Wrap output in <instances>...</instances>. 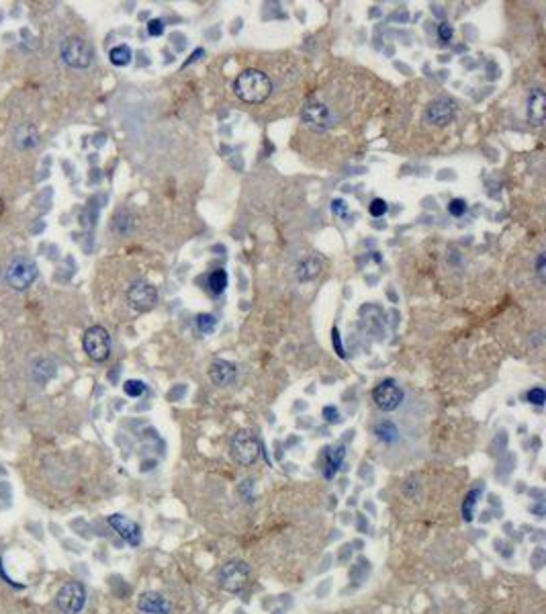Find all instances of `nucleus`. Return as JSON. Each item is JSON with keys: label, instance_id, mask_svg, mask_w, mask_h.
Segmentation results:
<instances>
[{"label": "nucleus", "instance_id": "8", "mask_svg": "<svg viewBox=\"0 0 546 614\" xmlns=\"http://www.w3.org/2000/svg\"><path fill=\"white\" fill-rule=\"evenodd\" d=\"M373 399L377 403V408L382 410V412H393L397 410L403 401V391L397 387V383L393 379H385L382 383H379L373 391Z\"/></svg>", "mask_w": 546, "mask_h": 614}, {"label": "nucleus", "instance_id": "10", "mask_svg": "<svg viewBox=\"0 0 546 614\" xmlns=\"http://www.w3.org/2000/svg\"><path fill=\"white\" fill-rule=\"evenodd\" d=\"M127 299L137 312H148L158 301V291L148 281H135L127 289Z\"/></svg>", "mask_w": 546, "mask_h": 614}, {"label": "nucleus", "instance_id": "34", "mask_svg": "<svg viewBox=\"0 0 546 614\" xmlns=\"http://www.w3.org/2000/svg\"><path fill=\"white\" fill-rule=\"evenodd\" d=\"M545 559H546L545 549H536V551H534V555H532V565H534V569H540V567L545 565Z\"/></svg>", "mask_w": 546, "mask_h": 614}, {"label": "nucleus", "instance_id": "13", "mask_svg": "<svg viewBox=\"0 0 546 614\" xmlns=\"http://www.w3.org/2000/svg\"><path fill=\"white\" fill-rule=\"evenodd\" d=\"M426 119L430 123H434V125H438V127L448 125L454 119L452 102H448V100H434V102H430L428 109H426Z\"/></svg>", "mask_w": 546, "mask_h": 614}, {"label": "nucleus", "instance_id": "15", "mask_svg": "<svg viewBox=\"0 0 546 614\" xmlns=\"http://www.w3.org/2000/svg\"><path fill=\"white\" fill-rule=\"evenodd\" d=\"M209 377L219 387H228V385H232L235 381L237 369L232 363H228V361H215L213 365L209 366Z\"/></svg>", "mask_w": 546, "mask_h": 614}, {"label": "nucleus", "instance_id": "6", "mask_svg": "<svg viewBox=\"0 0 546 614\" xmlns=\"http://www.w3.org/2000/svg\"><path fill=\"white\" fill-rule=\"evenodd\" d=\"M62 58L68 66L84 70L92 64V48L84 41L82 37H68L62 43Z\"/></svg>", "mask_w": 546, "mask_h": 614}, {"label": "nucleus", "instance_id": "23", "mask_svg": "<svg viewBox=\"0 0 546 614\" xmlns=\"http://www.w3.org/2000/svg\"><path fill=\"white\" fill-rule=\"evenodd\" d=\"M207 285H209L211 293L221 295V293L225 291V287H228V272H225V270H221V268H219V270H213V272L209 275Z\"/></svg>", "mask_w": 546, "mask_h": 614}, {"label": "nucleus", "instance_id": "2", "mask_svg": "<svg viewBox=\"0 0 546 614\" xmlns=\"http://www.w3.org/2000/svg\"><path fill=\"white\" fill-rule=\"evenodd\" d=\"M250 576H252V569L246 561H230L219 569L217 580L225 592L240 594L248 588Z\"/></svg>", "mask_w": 546, "mask_h": 614}, {"label": "nucleus", "instance_id": "1", "mask_svg": "<svg viewBox=\"0 0 546 614\" xmlns=\"http://www.w3.org/2000/svg\"><path fill=\"white\" fill-rule=\"evenodd\" d=\"M233 90L244 102L260 105V102H264L270 97L272 83H270V78L266 76L264 72L250 68V70H244L242 74H237V78L233 83Z\"/></svg>", "mask_w": 546, "mask_h": 614}, {"label": "nucleus", "instance_id": "14", "mask_svg": "<svg viewBox=\"0 0 546 614\" xmlns=\"http://www.w3.org/2000/svg\"><path fill=\"white\" fill-rule=\"evenodd\" d=\"M344 457H346V448H344V445H336V447L323 448V455H321L323 467H321V469H323V477H326V480H331V477L338 473V469H340V465H342Z\"/></svg>", "mask_w": 546, "mask_h": 614}, {"label": "nucleus", "instance_id": "27", "mask_svg": "<svg viewBox=\"0 0 546 614\" xmlns=\"http://www.w3.org/2000/svg\"><path fill=\"white\" fill-rule=\"evenodd\" d=\"M389 211V205H387V201L382 199H373V203L368 205V213L373 217H382L385 213Z\"/></svg>", "mask_w": 546, "mask_h": 614}, {"label": "nucleus", "instance_id": "3", "mask_svg": "<svg viewBox=\"0 0 546 614\" xmlns=\"http://www.w3.org/2000/svg\"><path fill=\"white\" fill-rule=\"evenodd\" d=\"M260 440L252 430H237L232 438V457L240 465H254L260 457Z\"/></svg>", "mask_w": 546, "mask_h": 614}, {"label": "nucleus", "instance_id": "21", "mask_svg": "<svg viewBox=\"0 0 546 614\" xmlns=\"http://www.w3.org/2000/svg\"><path fill=\"white\" fill-rule=\"evenodd\" d=\"M481 492H483V487H473L466 496H464L463 499V518L464 522H471L473 518H475V506H477V499L481 498Z\"/></svg>", "mask_w": 546, "mask_h": 614}, {"label": "nucleus", "instance_id": "36", "mask_svg": "<svg viewBox=\"0 0 546 614\" xmlns=\"http://www.w3.org/2000/svg\"><path fill=\"white\" fill-rule=\"evenodd\" d=\"M545 254H538V258H536V272H538V279L545 282Z\"/></svg>", "mask_w": 546, "mask_h": 614}, {"label": "nucleus", "instance_id": "35", "mask_svg": "<svg viewBox=\"0 0 546 614\" xmlns=\"http://www.w3.org/2000/svg\"><path fill=\"white\" fill-rule=\"evenodd\" d=\"M452 27L448 25V23H442V25H438V35H440V39L442 41H450L452 39Z\"/></svg>", "mask_w": 546, "mask_h": 614}, {"label": "nucleus", "instance_id": "30", "mask_svg": "<svg viewBox=\"0 0 546 614\" xmlns=\"http://www.w3.org/2000/svg\"><path fill=\"white\" fill-rule=\"evenodd\" d=\"M331 344H333V350L340 359L346 356V350H344V344H342V338H340V330L338 328H331Z\"/></svg>", "mask_w": 546, "mask_h": 614}, {"label": "nucleus", "instance_id": "18", "mask_svg": "<svg viewBox=\"0 0 546 614\" xmlns=\"http://www.w3.org/2000/svg\"><path fill=\"white\" fill-rule=\"evenodd\" d=\"M15 144L17 148L21 149H29L37 146V132H35L33 125H23L18 127L17 133H15Z\"/></svg>", "mask_w": 546, "mask_h": 614}, {"label": "nucleus", "instance_id": "38", "mask_svg": "<svg viewBox=\"0 0 546 614\" xmlns=\"http://www.w3.org/2000/svg\"><path fill=\"white\" fill-rule=\"evenodd\" d=\"M530 510H532V512H534V514L538 516V518H545V514H546L545 504H538V506H532V508H530Z\"/></svg>", "mask_w": 546, "mask_h": 614}, {"label": "nucleus", "instance_id": "22", "mask_svg": "<svg viewBox=\"0 0 546 614\" xmlns=\"http://www.w3.org/2000/svg\"><path fill=\"white\" fill-rule=\"evenodd\" d=\"M133 53L132 50H129V46H117V48H113V50L109 51V60H111V64L113 66H127L129 62H132Z\"/></svg>", "mask_w": 546, "mask_h": 614}, {"label": "nucleus", "instance_id": "31", "mask_svg": "<svg viewBox=\"0 0 546 614\" xmlns=\"http://www.w3.org/2000/svg\"><path fill=\"white\" fill-rule=\"evenodd\" d=\"M148 33L151 35V37H160V35L164 33V23H162L160 18H151L148 23Z\"/></svg>", "mask_w": 546, "mask_h": 614}, {"label": "nucleus", "instance_id": "16", "mask_svg": "<svg viewBox=\"0 0 546 614\" xmlns=\"http://www.w3.org/2000/svg\"><path fill=\"white\" fill-rule=\"evenodd\" d=\"M546 117V97L540 88L530 90L528 95V119L534 125H542Z\"/></svg>", "mask_w": 546, "mask_h": 614}, {"label": "nucleus", "instance_id": "17", "mask_svg": "<svg viewBox=\"0 0 546 614\" xmlns=\"http://www.w3.org/2000/svg\"><path fill=\"white\" fill-rule=\"evenodd\" d=\"M319 272H321V260H317L315 256H309V258L301 260L297 265L299 281H311Z\"/></svg>", "mask_w": 546, "mask_h": 614}, {"label": "nucleus", "instance_id": "12", "mask_svg": "<svg viewBox=\"0 0 546 614\" xmlns=\"http://www.w3.org/2000/svg\"><path fill=\"white\" fill-rule=\"evenodd\" d=\"M137 608L144 614H172V606L162 594L146 592L137 598Z\"/></svg>", "mask_w": 546, "mask_h": 614}, {"label": "nucleus", "instance_id": "37", "mask_svg": "<svg viewBox=\"0 0 546 614\" xmlns=\"http://www.w3.org/2000/svg\"><path fill=\"white\" fill-rule=\"evenodd\" d=\"M184 391H186V387H184V385H178L174 391H170V393H168V399H170V401H176V399H181L182 396H184Z\"/></svg>", "mask_w": 546, "mask_h": 614}, {"label": "nucleus", "instance_id": "19", "mask_svg": "<svg viewBox=\"0 0 546 614\" xmlns=\"http://www.w3.org/2000/svg\"><path fill=\"white\" fill-rule=\"evenodd\" d=\"M375 434H377V438L379 440H382V443H395L399 436V430L397 426L393 424V422H389V420H382V422H379L377 426H375Z\"/></svg>", "mask_w": 546, "mask_h": 614}, {"label": "nucleus", "instance_id": "25", "mask_svg": "<svg viewBox=\"0 0 546 614\" xmlns=\"http://www.w3.org/2000/svg\"><path fill=\"white\" fill-rule=\"evenodd\" d=\"M123 391H125L129 398H141L144 391H146V383L137 381V379H129V381H125V385H123Z\"/></svg>", "mask_w": 546, "mask_h": 614}, {"label": "nucleus", "instance_id": "39", "mask_svg": "<svg viewBox=\"0 0 546 614\" xmlns=\"http://www.w3.org/2000/svg\"><path fill=\"white\" fill-rule=\"evenodd\" d=\"M200 55H203V50H197V51H195V53H193V58H191V60H188V62H186V64H184V66H182V68L191 66L193 62H197V60H199Z\"/></svg>", "mask_w": 546, "mask_h": 614}, {"label": "nucleus", "instance_id": "5", "mask_svg": "<svg viewBox=\"0 0 546 614\" xmlns=\"http://www.w3.org/2000/svg\"><path fill=\"white\" fill-rule=\"evenodd\" d=\"M55 602H58V608L64 614L82 613V608L86 606V588L80 581H68L60 588Z\"/></svg>", "mask_w": 546, "mask_h": 614}, {"label": "nucleus", "instance_id": "29", "mask_svg": "<svg viewBox=\"0 0 546 614\" xmlns=\"http://www.w3.org/2000/svg\"><path fill=\"white\" fill-rule=\"evenodd\" d=\"M464 211H466V203H464V199H452L450 203H448V213H450L452 217L464 216Z\"/></svg>", "mask_w": 546, "mask_h": 614}, {"label": "nucleus", "instance_id": "26", "mask_svg": "<svg viewBox=\"0 0 546 614\" xmlns=\"http://www.w3.org/2000/svg\"><path fill=\"white\" fill-rule=\"evenodd\" d=\"M215 316H211V314H200V316L197 317V326H199V330L203 334L213 332V330H215Z\"/></svg>", "mask_w": 546, "mask_h": 614}, {"label": "nucleus", "instance_id": "33", "mask_svg": "<svg viewBox=\"0 0 546 614\" xmlns=\"http://www.w3.org/2000/svg\"><path fill=\"white\" fill-rule=\"evenodd\" d=\"M323 418H326V422H330V424H338L342 418H340V412H338V408H333V406H328V408H323Z\"/></svg>", "mask_w": 546, "mask_h": 614}, {"label": "nucleus", "instance_id": "24", "mask_svg": "<svg viewBox=\"0 0 546 614\" xmlns=\"http://www.w3.org/2000/svg\"><path fill=\"white\" fill-rule=\"evenodd\" d=\"M368 571H370V561L360 557V559L356 561V565H352V569H350V580L354 581V583H360V581L366 580Z\"/></svg>", "mask_w": 546, "mask_h": 614}, {"label": "nucleus", "instance_id": "11", "mask_svg": "<svg viewBox=\"0 0 546 614\" xmlns=\"http://www.w3.org/2000/svg\"><path fill=\"white\" fill-rule=\"evenodd\" d=\"M109 524H111V529L127 543V545H132V547H137L139 543H141V529L133 522V520H129L127 516H121V514H113L109 516Z\"/></svg>", "mask_w": 546, "mask_h": 614}, {"label": "nucleus", "instance_id": "20", "mask_svg": "<svg viewBox=\"0 0 546 614\" xmlns=\"http://www.w3.org/2000/svg\"><path fill=\"white\" fill-rule=\"evenodd\" d=\"M55 375V363H51V361H48V359H43V361H37L33 366V377L37 383H43L50 381L51 377Z\"/></svg>", "mask_w": 546, "mask_h": 614}, {"label": "nucleus", "instance_id": "32", "mask_svg": "<svg viewBox=\"0 0 546 614\" xmlns=\"http://www.w3.org/2000/svg\"><path fill=\"white\" fill-rule=\"evenodd\" d=\"M331 211H333V216L348 217V207H346V203H344L342 199L331 201Z\"/></svg>", "mask_w": 546, "mask_h": 614}, {"label": "nucleus", "instance_id": "4", "mask_svg": "<svg viewBox=\"0 0 546 614\" xmlns=\"http://www.w3.org/2000/svg\"><path fill=\"white\" fill-rule=\"evenodd\" d=\"M82 346L84 352H86L92 361L102 363V361H107L109 354H111V336H109V332H107L102 326H92V328H88V330L84 332Z\"/></svg>", "mask_w": 546, "mask_h": 614}, {"label": "nucleus", "instance_id": "9", "mask_svg": "<svg viewBox=\"0 0 546 614\" xmlns=\"http://www.w3.org/2000/svg\"><path fill=\"white\" fill-rule=\"evenodd\" d=\"M301 117H303V121H305L309 127L319 129V132H321V129H328V127L333 125L331 111L323 102H319V100H307L305 107H303V111H301Z\"/></svg>", "mask_w": 546, "mask_h": 614}, {"label": "nucleus", "instance_id": "7", "mask_svg": "<svg viewBox=\"0 0 546 614\" xmlns=\"http://www.w3.org/2000/svg\"><path fill=\"white\" fill-rule=\"evenodd\" d=\"M37 279V266L27 260V258H15L9 268H6V282L15 289V291H25L29 289Z\"/></svg>", "mask_w": 546, "mask_h": 614}, {"label": "nucleus", "instance_id": "28", "mask_svg": "<svg viewBox=\"0 0 546 614\" xmlns=\"http://www.w3.org/2000/svg\"><path fill=\"white\" fill-rule=\"evenodd\" d=\"M526 398H528L530 403H534V406H545L546 393H545V389H542V387H534V389H530Z\"/></svg>", "mask_w": 546, "mask_h": 614}]
</instances>
